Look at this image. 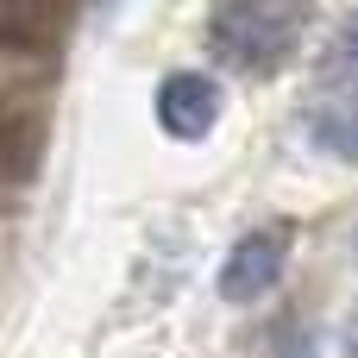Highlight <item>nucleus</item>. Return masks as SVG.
Wrapping results in <instances>:
<instances>
[{
  "label": "nucleus",
  "mask_w": 358,
  "mask_h": 358,
  "mask_svg": "<svg viewBox=\"0 0 358 358\" xmlns=\"http://www.w3.org/2000/svg\"><path fill=\"white\" fill-rule=\"evenodd\" d=\"M315 145L321 151H340V157H358V94L340 101V107H327L315 120Z\"/></svg>",
  "instance_id": "6"
},
{
  "label": "nucleus",
  "mask_w": 358,
  "mask_h": 358,
  "mask_svg": "<svg viewBox=\"0 0 358 358\" xmlns=\"http://www.w3.org/2000/svg\"><path fill=\"white\" fill-rule=\"evenodd\" d=\"M346 358H358V315L346 321Z\"/></svg>",
  "instance_id": "8"
},
{
  "label": "nucleus",
  "mask_w": 358,
  "mask_h": 358,
  "mask_svg": "<svg viewBox=\"0 0 358 358\" xmlns=\"http://www.w3.org/2000/svg\"><path fill=\"white\" fill-rule=\"evenodd\" d=\"M289 227L277 220V227H258V233H245L233 252H227V264H220V302H233V308H245V302H264L271 289H277V277H283V264H289Z\"/></svg>",
  "instance_id": "2"
},
{
  "label": "nucleus",
  "mask_w": 358,
  "mask_h": 358,
  "mask_svg": "<svg viewBox=\"0 0 358 358\" xmlns=\"http://www.w3.org/2000/svg\"><path fill=\"white\" fill-rule=\"evenodd\" d=\"M31 170V120L0 107V182H19Z\"/></svg>",
  "instance_id": "5"
},
{
  "label": "nucleus",
  "mask_w": 358,
  "mask_h": 358,
  "mask_svg": "<svg viewBox=\"0 0 358 358\" xmlns=\"http://www.w3.org/2000/svg\"><path fill=\"white\" fill-rule=\"evenodd\" d=\"M308 19H315V0H214L208 44L239 76H277L302 50Z\"/></svg>",
  "instance_id": "1"
},
{
  "label": "nucleus",
  "mask_w": 358,
  "mask_h": 358,
  "mask_svg": "<svg viewBox=\"0 0 358 358\" xmlns=\"http://www.w3.org/2000/svg\"><path fill=\"white\" fill-rule=\"evenodd\" d=\"M157 126L170 132V138H182V145H201L208 132H214V120H220V82L214 76H201V69H176V76H164L157 82Z\"/></svg>",
  "instance_id": "3"
},
{
  "label": "nucleus",
  "mask_w": 358,
  "mask_h": 358,
  "mask_svg": "<svg viewBox=\"0 0 358 358\" xmlns=\"http://www.w3.org/2000/svg\"><path fill=\"white\" fill-rule=\"evenodd\" d=\"M57 19V0H0V25L13 31V38H31V31H44Z\"/></svg>",
  "instance_id": "7"
},
{
  "label": "nucleus",
  "mask_w": 358,
  "mask_h": 358,
  "mask_svg": "<svg viewBox=\"0 0 358 358\" xmlns=\"http://www.w3.org/2000/svg\"><path fill=\"white\" fill-rule=\"evenodd\" d=\"M315 76H321V88H327V94H340V101H352V94H358V6L334 25V31H327Z\"/></svg>",
  "instance_id": "4"
}]
</instances>
